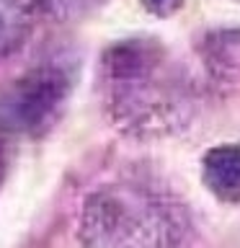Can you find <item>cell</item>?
<instances>
[{"label":"cell","instance_id":"1","mask_svg":"<svg viewBox=\"0 0 240 248\" xmlns=\"http://www.w3.org/2000/svg\"><path fill=\"white\" fill-rule=\"evenodd\" d=\"M83 248H178L168 212L145 191L108 186L83 212Z\"/></svg>","mask_w":240,"mask_h":248},{"label":"cell","instance_id":"2","mask_svg":"<svg viewBox=\"0 0 240 248\" xmlns=\"http://www.w3.org/2000/svg\"><path fill=\"white\" fill-rule=\"evenodd\" d=\"M150 62V54L137 46L119 52L111 62V83L116 88L114 104L132 129L170 127L178 106L173 104V85L163 80L158 67Z\"/></svg>","mask_w":240,"mask_h":248},{"label":"cell","instance_id":"3","mask_svg":"<svg viewBox=\"0 0 240 248\" xmlns=\"http://www.w3.org/2000/svg\"><path fill=\"white\" fill-rule=\"evenodd\" d=\"M65 93L57 73H36L13 85L0 98V124L5 129H36L52 116Z\"/></svg>","mask_w":240,"mask_h":248},{"label":"cell","instance_id":"4","mask_svg":"<svg viewBox=\"0 0 240 248\" xmlns=\"http://www.w3.org/2000/svg\"><path fill=\"white\" fill-rule=\"evenodd\" d=\"M204 181L220 199H240V145H220L204 155Z\"/></svg>","mask_w":240,"mask_h":248},{"label":"cell","instance_id":"5","mask_svg":"<svg viewBox=\"0 0 240 248\" xmlns=\"http://www.w3.org/2000/svg\"><path fill=\"white\" fill-rule=\"evenodd\" d=\"M181 3H183V0H142V5L150 13H155V16H170V13H176L178 8H181Z\"/></svg>","mask_w":240,"mask_h":248}]
</instances>
